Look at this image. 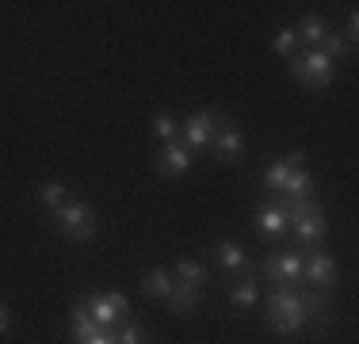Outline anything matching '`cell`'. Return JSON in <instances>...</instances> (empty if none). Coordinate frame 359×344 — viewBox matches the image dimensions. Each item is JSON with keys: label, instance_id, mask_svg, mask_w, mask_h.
Wrapping results in <instances>:
<instances>
[{"label": "cell", "instance_id": "23", "mask_svg": "<svg viewBox=\"0 0 359 344\" xmlns=\"http://www.w3.org/2000/svg\"><path fill=\"white\" fill-rule=\"evenodd\" d=\"M318 50H321V54H329L332 62H340V58H352V54H355V46L344 39V34H340V27H329V31H325V39H321Z\"/></svg>", "mask_w": 359, "mask_h": 344}, {"label": "cell", "instance_id": "24", "mask_svg": "<svg viewBox=\"0 0 359 344\" xmlns=\"http://www.w3.org/2000/svg\"><path fill=\"white\" fill-rule=\"evenodd\" d=\"M115 344H149V333H145V325L130 314V317H126V322L115 329Z\"/></svg>", "mask_w": 359, "mask_h": 344}, {"label": "cell", "instance_id": "26", "mask_svg": "<svg viewBox=\"0 0 359 344\" xmlns=\"http://www.w3.org/2000/svg\"><path fill=\"white\" fill-rule=\"evenodd\" d=\"M340 34H344L352 46L359 42V15H355V8H348V20H344V31H340Z\"/></svg>", "mask_w": 359, "mask_h": 344}, {"label": "cell", "instance_id": "11", "mask_svg": "<svg viewBox=\"0 0 359 344\" xmlns=\"http://www.w3.org/2000/svg\"><path fill=\"white\" fill-rule=\"evenodd\" d=\"M191 165H195V153L184 142H168L153 153V172H161V176H187Z\"/></svg>", "mask_w": 359, "mask_h": 344}, {"label": "cell", "instance_id": "17", "mask_svg": "<svg viewBox=\"0 0 359 344\" xmlns=\"http://www.w3.org/2000/svg\"><path fill=\"white\" fill-rule=\"evenodd\" d=\"M229 306L233 310H252L256 303H260V279L256 275H245V279L229 283Z\"/></svg>", "mask_w": 359, "mask_h": 344}, {"label": "cell", "instance_id": "4", "mask_svg": "<svg viewBox=\"0 0 359 344\" xmlns=\"http://www.w3.org/2000/svg\"><path fill=\"white\" fill-rule=\"evenodd\" d=\"M332 65H337V62H332L329 54H321L318 46H313V50H298V54L290 58V77H294L302 88H329L332 73H337Z\"/></svg>", "mask_w": 359, "mask_h": 344}, {"label": "cell", "instance_id": "10", "mask_svg": "<svg viewBox=\"0 0 359 344\" xmlns=\"http://www.w3.org/2000/svg\"><path fill=\"white\" fill-rule=\"evenodd\" d=\"M218 119H222V111H195V115H187L184 123H180V134H184L187 150H191V153L207 150V145L215 142Z\"/></svg>", "mask_w": 359, "mask_h": 344}, {"label": "cell", "instance_id": "27", "mask_svg": "<svg viewBox=\"0 0 359 344\" xmlns=\"http://www.w3.org/2000/svg\"><path fill=\"white\" fill-rule=\"evenodd\" d=\"M81 344H115V329H96L88 340H81Z\"/></svg>", "mask_w": 359, "mask_h": 344}, {"label": "cell", "instance_id": "6", "mask_svg": "<svg viewBox=\"0 0 359 344\" xmlns=\"http://www.w3.org/2000/svg\"><path fill=\"white\" fill-rule=\"evenodd\" d=\"M210 256L218 260V287H229V283L245 279V275H252V256L245 253V245H237V241L229 237H218L215 245H210Z\"/></svg>", "mask_w": 359, "mask_h": 344}, {"label": "cell", "instance_id": "22", "mask_svg": "<svg viewBox=\"0 0 359 344\" xmlns=\"http://www.w3.org/2000/svg\"><path fill=\"white\" fill-rule=\"evenodd\" d=\"M279 195H287V199H313V176L306 168H294Z\"/></svg>", "mask_w": 359, "mask_h": 344}, {"label": "cell", "instance_id": "9", "mask_svg": "<svg viewBox=\"0 0 359 344\" xmlns=\"http://www.w3.org/2000/svg\"><path fill=\"white\" fill-rule=\"evenodd\" d=\"M210 150H215V157L222 161V165H237V161L245 157V134H241V126H237L226 111H222V119H218V131H215Z\"/></svg>", "mask_w": 359, "mask_h": 344}, {"label": "cell", "instance_id": "3", "mask_svg": "<svg viewBox=\"0 0 359 344\" xmlns=\"http://www.w3.org/2000/svg\"><path fill=\"white\" fill-rule=\"evenodd\" d=\"M50 222H54V230L62 237H69L76 241V245H84V241H92L100 234V218H96V211H92L84 199H69L62 206V211H54V214H46Z\"/></svg>", "mask_w": 359, "mask_h": 344}, {"label": "cell", "instance_id": "18", "mask_svg": "<svg viewBox=\"0 0 359 344\" xmlns=\"http://www.w3.org/2000/svg\"><path fill=\"white\" fill-rule=\"evenodd\" d=\"M172 287H176V279H172V272H168V268H149V272H142V295H149V298H168V295H172Z\"/></svg>", "mask_w": 359, "mask_h": 344}, {"label": "cell", "instance_id": "2", "mask_svg": "<svg viewBox=\"0 0 359 344\" xmlns=\"http://www.w3.org/2000/svg\"><path fill=\"white\" fill-rule=\"evenodd\" d=\"M279 206L287 211V234H294V241L306 249H321L329 222H325V206L318 199H287V195H271Z\"/></svg>", "mask_w": 359, "mask_h": 344}, {"label": "cell", "instance_id": "5", "mask_svg": "<svg viewBox=\"0 0 359 344\" xmlns=\"http://www.w3.org/2000/svg\"><path fill=\"white\" fill-rule=\"evenodd\" d=\"M260 275L276 287H302V249H271L260 256Z\"/></svg>", "mask_w": 359, "mask_h": 344}, {"label": "cell", "instance_id": "28", "mask_svg": "<svg viewBox=\"0 0 359 344\" xmlns=\"http://www.w3.org/2000/svg\"><path fill=\"white\" fill-rule=\"evenodd\" d=\"M8 333H12V310L0 303V337H8Z\"/></svg>", "mask_w": 359, "mask_h": 344}, {"label": "cell", "instance_id": "16", "mask_svg": "<svg viewBox=\"0 0 359 344\" xmlns=\"http://www.w3.org/2000/svg\"><path fill=\"white\" fill-rule=\"evenodd\" d=\"M168 272H172V279L184 283V287H199V291H203V287L210 283V268H207L203 260H176Z\"/></svg>", "mask_w": 359, "mask_h": 344}, {"label": "cell", "instance_id": "12", "mask_svg": "<svg viewBox=\"0 0 359 344\" xmlns=\"http://www.w3.org/2000/svg\"><path fill=\"white\" fill-rule=\"evenodd\" d=\"M252 222H256V234L268 241V245H279V241L287 237V211H283V206H279L276 199L264 203L260 211H256Z\"/></svg>", "mask_w": 359, "mask_h": 344}, {"label": "cell", "instance_id": "25", "mask_svg": "<svg viewBox=\"0 0 359 344\" xmlns=\"http://www.w3.org/2000/svg\"><path fill=\"white\" fill-rule=\"evenodd\" d=\"M271 50H276V54H287V58H294V54H298L294 27H283V31H276V39H271Z\"/></svg>", "mask_w": 359, "mask_h": 344}, {"label": "cell", "instance_id": "1", "mask_svg": "<svg viewBox=\"0 0 359 344\" xmlns=\"http://www.w3.org/2000/svg\"><path fill=\"white\" fill-rule=\"evenodd\" d=\"M264 322L276 337H298V333H321L329 325V310H332V298L329 291H313V287H276L268 291L264 298Z\"/></svg>", "mask_w": 359, "mask_h": 344}, {"label": "cell", "instance_id": "21", "mask_svg": "<svg viewBox=\"0 0 359 344\" xmlns=\"http://www.w3.org/2000/svg\"><path fill=\"white\" fill-rule=\"evenodd\" d=\"M149 131H153V138L157 142H180V119L172 115V111H157V115L149 119Z\"/></svg>", "mask_w": 359, "mask_h": 344}, {"label": "cell", "instance_id": "7", "mask_svg": "<svg viewBox=\"0 0 359 344\" xmlns=\"http://www.w3.org/2000/svg\"><path fill=\"white\" fill-rule=\"evenodd\" d=\"M84 306H88L92 322L100 329H118V325L130 317V298L118 295V291H104V295H84Z\"/></svg>", "mask_w": 359, "mask_h": 344}, {"label": "cell", "instance_id": "8", "mask_svg": "<svg viewBox=\"0 0 359 344\" xmlns=\"http://www.w3.org/2000/svg\"><path fill=\"white\" fill-rule=\"evenodd\" d=\"M340 279L337 260L325 249H306L302 253V283H310L313 291H332Z\"/></svg>", "mask_w": 359, "mask_h": 344}, {"label": "cell", "instance_id": "20", "mask_svg": "<svg viewBox=\"0 0 359 344\" xmlns=\"http://www.w3.org/2000/svg\"><path fill=\"white\" fill-rule=\"evenodd\" d=\"M39 203H42V211H46V214L62 211V206L69 203V187H65L62 180H46V184L39 187Z\"/></svg>", "mask_w": 359, "mask_h": 344}, {"label": "cell", "instance_id": "13", "mask_svg": "<svg viewBox=\"0 0 359 344\" xmlns=\"http://www.w3.org/2000/svg\"><path fill=\"white\" fill-rule=\"evenodd\" d=\"M302 161H306V150H290L287 157H279V161H271L268 168H264V187H268L271 195H279L283 192V184H287V176L294 168H302Z\"/></svg>", "mask_w": 359, "mask_h": 344}, {"label": "cell", "instance_id": "14", "mask_svg": "<svg viewBox=\"0 0 359 344\" xmlns=\"http://www.w3.org/2000/svg\"><path fill=\"white\" fill-rule=\"evenodd\" d=\"M165 306H168V314H176V317H191L195 310L203 306V291H199V287H184V283H176L172 295L165 298Z\"/></svg>", "mask_w": 359, "mask_h": 344}, {"label": "cell", "instance_id": "15", "mask_svg": "<svg viewBox=\"0 0 359 344\" xmlns=\"http://www.w3.org/2000/svg\"><path fill=\"white\" fill-rule=\"evenodd\" d=\"M325 31H329V20H325V15H313V12L294 23V39H298V46H306V50L321 46Z\"/></svg>", "mask_w": 359, "mask_h": 344}, {"label": "cell", "instance_id": "19", "mask_svg": "<svg viewBox=\"0 0 359 344\" xmlns=\"http://www.w3.org/2000/svg\"><path fill=\"white\" fill-rule=\"evenodd\" d=\"M96 329H100V325L92 322V314H88V306H84V298H76L73 310H69V337H73V344L88 340Z\"/></svg>", "mask_w": 359, "mask_h": 344}]
</instances>
